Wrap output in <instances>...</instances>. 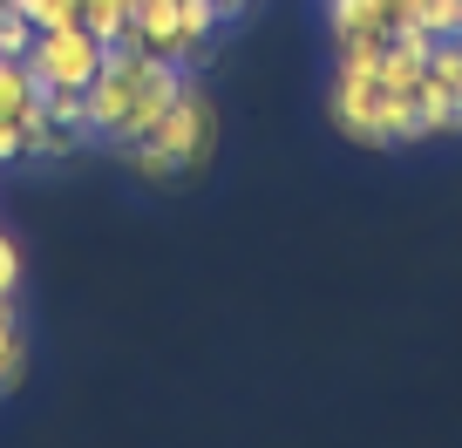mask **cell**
Instances as JSON below:
<instances>
[{
	"mask_svg": "<svg viewBox=\"0 0 462 448\" xmlns=\"http://www.w3.org/2000/svg\"><path fill=\"white\" fill-rule=\"evenodd\" d=\"M211 136H217L211 102H204V88L190 82L184 96H177L143 136H136V143H123V157H130V170H136V177H157V184H163V177L198 170V163L211 157Z\"/></svg>",
	"mask_w": 462,
	"mask_h": 448,
	"instance_id": "obj_1",
	"label": "cell"
},
{
	"mask_svg": "<svg viewBox=\"0 0 462 448\" xmlns=\"http://www.w3.org/2000/svg\"><path fill=\"white\" fill-rule=\"evenodd\" d=\"M143 61H150V48H136V41H116L102 55V75L82 88L88 96V143L123 150L136 136V82H143Z\"/></svg>",
	"mask_w": 462,
	"mask_h": 448,
	"instance_id": "obj_2",
	"label": "cell"
},
{
	"mask_svg": "<svg viewBox=\"0 0 462 448\" xmlns=\"http://www.w3.org/2000/svg\"><path fill=\"white\" fill-rule=\"evenodd\" d=\"M102 55H109V48H102L82 21H61V28H34L28 69H34L42 88H88L102 75Z\"/></svg>",
	"mask_w": 462,
	"mask_h": 448,
	"instance_id": "obj_3",
	"label": "cell"
},
{
	"mask_svg": "<svg viewBox=\"0 0 462 448\" xmlns=\"http://www.w3.org/2000/svg\"><path fill=\"white\" fill-rule=\"evenodd\" d=\"M327 28L333 41H381L394 28V7L388 0H327Z\"/></svg>",
	"mask_w": 462,
	"mask_h": 448,
	"instance_id": "obj_4",
	"label": "cell"
},
{
	"mask_svg": "<svg viewBox=\"0 0 462 448\" xmlns=\"http://www.w3.org/2000/svg\"><path fill=\"white\" fill-rule=\"evenodd\" d=\"M217 28H225V7H217V0H177V61L198 69V55L217 41Z\"/></svg>",
	"mask_w": 462,
	"mask_h": 448,
	"instance_id": "obj_5",
	"label": "cell"
},
{
	"mask_svg": "<svg viewBox=\"0 0 462 448\" xmlns=\"http://www.w3.org/2000/svg\"><path fill=\"white\" fill-rule=\"evenodd\" d=\"M123 41L150 48V55H177V0H136Z\"/></svg>",
	"mask_w": 462,
	"mask_h": 448,
	"instance_id": "obj_6",
	"label": "cell"
},
{
	"mask_svg": "<svg viewBox=\"0 0 462 448\" xmlns=\"http://www.w3.org/2000/svg\"><path fill=\"white\" fill-rule=\"evenodd\" d=\"M34 96H42V82H34V69H28V61H7V55H0V116H28V109H34Z\"/></svg>",
	"mask_w": 462,
	"mask_h": 448,
	"instance_id": "obj_7",
	"label": "cell"
},
{
	"mask_svg": "<svg viewBox=\"0 0 462 448\" xmlns=\"http://www.w3.org/2000/svg\"><path fill=\"white\" fill-rule=\"evenodd\" d=\"M130 7L136 0H82V28L96 34L102 48H116L123 34H130Z\"/></svg>",
	"mask_w": 462,
	"mask_h": 448,
	"instance_id": "obj_8",
	"label": "cell"
},
{
	"mask_svg": "<svg viewBox=\"0 0 462 448\" xmlns=\"http://www.w3.org/2000/svg\"><path fill=\"white\" fill-rule=\"evenodd\" d=\"M28 48H34V21L21 14L14 0H0V55H7V61H28Z\"/></svg>",
	"mask_w": 462,
	"mask_h": 448,
	"instance_id": "obj_9",
	"label": "cell"
},
{
	"mask_svg": "<svg viewBox=\"0 0 462 448\" xmlns=\"http://www.w3.org/2000/svg\"><path fill=\"white\" fill-rule=\"evenodd\" d=\"M34 28H61V21H82V0H14Z\"/></svg>",
	"mask_w": 462,
	"mask_h": 448,
	"instance_id": "obj_10",
	"label": "cell"
},
{
	"mask_svg": "<svg viewBox=\"0 0 462 448\" xmlns=\"http://www.w3.org/2000/svg\"><path fill=\"white\" fill-rule=\"evenodd\" d=\"M14 286H21V245L0 232V299H14Z\"/></svg>",
	"mask_w": 462,
	"mask_h": 448,
	"instance_id": "obj_11",
	"label": "cell"
},
{
	"mask_svg": "<svg viewBox=\"0 0 462 448\" xmlns=\"http://www.w3.org/2000/svg\"><path fill=\"white\" fill-rule=\"evenodd\" d=\"M21 157H28V130L14 116H0V163H21Z\"/></svg>",
	"mask_w": 462,
	"mask_h": 448,
	"instance_id": "obj_12",
	"label": "cell"
},
{
	"mask_svg": "<svg viewBox=\"0 0 462 448\" xmlns=\"http://www.w3.org/2000/svg\"><path fill=\"white\" fill-rule=\"evenodd\" d=\"M217 7H225V21H231V14H245V7H252V0H217Z\"/></svg>",
	"mask_w": 462,
	"mask_h": 448,
	"instance_id": "obj_13",
	"label": "cell"
}]
</instances>
